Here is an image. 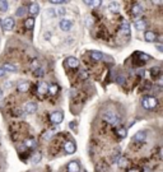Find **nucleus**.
Here are the masks:
<instances>
[{
  "label": "nucleus",
  "instance_id": "c756f323",
  "mask_svg": "<svg viewBox=\"0 0 163 172\" xmlns=\"http://www.w3.org/2000/svg\"><path fill=\"white\" fill-rule=\"evenodd\" d=\"M68 1H60V0H52V1H50V4L52 5H63V4H66Z\"/></svg>",
  "mask_w": 163,
  "mask_h": 172
},
{
  "label": "nucleus",
  "instance_id": "72a5a7b5",
  "mask_svg": "<svg viewBox=\"0 0 163 172\" xmlns=\"http://www.w3.org/2000/svg\"><path fill=\"white\" fill-rule=\"evenodd\" d=\"M116 8H117V4H116V3H111V4H110V10L116 12V10H117Z\"/></svg>",
  "mask_w": 163,
  "mask_h": 172
},
{
  "label": "nucleus",
  "instance_id": "6e6552de",
  "mask_svg": "<svg viewBox=\"0 0 163 172\" xmlns=\"http://www.w3.org/2000/svg\"><path fill=\"white\" fill-rule=\"evenodd\" d=\"M66 170H68V172H79L80 167H79V163L76 161H72V162L68 163Z\"/></svg>",
  "mask_w": 163,
  "mask_h": 172
},
{
  "label": "nucleus",
  "instance_id": "7c9ffc66",
  "mask_svg": "<svg viewBox=\"0 0 163 172\" xmlns=\"http://www.w3.org/2000/svg\"><path fill=\"white\" fill-rule=\"evenodd\" d=\"M43 69L42 68H38V69H36V72H34V75L36 77H41V75H43Z\"/></svg>",
  "mask_w": 163,
  "mask_h": 172
},
{
  "label": "nucleus",
  "instance_id": "5701e85b",
  "mask_svg": "<svg viewBox=\"0 0 163 172\" xmlns=\"http://www.w3.org/2000/svg\"><path fill=\"white\" fill-rule=\"evenodd\" d=\"M116 133H117V135L120 136V138H125V136L127 135L126 127H118V129L116 130Z\"/></svg>",
  "mask_w": 163,
  "mask_h": 172
},
{
  "label": "nucleus",
  "instance_id": "bb28decb",
  "mask_svg": "<svg viewBox=\"0 0 163 172\" xmlns=\"http://www.w3.org/2000/svg\"><path fill=\"white\" fill-rule=\"evenodd\" d=\"M0 10L1 12H7L8 10V1H5V0H0Z\"/></svg>",
  "mask_w": 163,
  "mask_h": 172
},
{
  "label": "nucleus",
  "instance_id": "79ce46f5",
  "mask_svg": "<svg viewBox=\"0 0 163 172\" xmlns=\"http://www.w3.org/2000/svg\"><path fill=\"white\" fill-rule=\"evenodd\" d=\"M1 96H3V92H1V91H0V98H1Z\"/></svg>",
  "mask_w": 163,
  "mask_h": 172
},
{
  "label": "nucleus",
  "instance_id": "f257e3e1",
  "mask_svg": "<svg viewBox=\"0 0 163 172\" xmlns=\"http://www.w3.org/2000/svg\"><path fill=\"white\" fill-rule=\"evenodd\" d=\"M157 103H158V101H157V98L153 96H147L143 98V101H141V105H143V107L145 110H153L157 106Z\"/></svg>",
  "mask_w": 163,
  "mask_h": 172
},
{
  "label": "nucleus",
  "instance_id": "c9c22d12",
  "mask_svg": "<svg viewBox=\"0 0 163 172\" xmlns=\"http://www.w3.org/2000/svg\"><path fill=\"white\" fill-rule=\"evenodd\" d=\"M139 56H140L141 59H150V56L149 55H145V54H138Z\"/></svg>",
  "mask_w": 163,
  "mask_h": 172
},
{
  "label": "nucleus",
  "instance_id": "9b49d317",
  "mask_svg": "<svg viewBox=\"0 0 163 172\" xmlns=\"http://www.w3.org/2000/svg\"><path fill=\"white\" fill-rule=\"evenodd\" d=\"M144 36H145V40H147L148 42H154V41L157 40V33L153 31H145Z\"/></svg>",
  "mask_w": 163,
  "mask_h": 172
},
{
  "label": "nucleus",
  "instance_id": "c85d7f7f",
  "mask_svg": "<svg viewBox=\"0 0 163 172\" xmlns=\"http://www.w3.org/2000/svg\"><path fill=\"white\" fill-rule=\"evenodd\" d=\"M87 5H89V7H98V5H101V1H98V0H94V1H84Z\"/></svg>",
  "mask_w": 163,
  "mask_h": 172
},
{
  "label": "nucleus",
  "instance_id": "1a4fd4ad",
  "mask_svg": "<svg viewBox=\"0 0 163 172\" xmlns=\"http://www.w3.org/2000/svg\"><path fill=\"white\" fill-rule=\"evenodd\" d=\"M59 27H60L63 31H69L70 28H72V20L69 19H61L60 23H59Z\"/></svg>",
  "mask_w": 163,
  "mask_h": 172
},
{
  "label": "nucleus",
  "instance_id": "9d476101",
  "mask_svg": "<svg viewBox=\"0 0 163 172\" xmlns=\"http://www.w3.org/2000/svg\"><path fill=\"white\" fill-rule=\"evenodd\" d=\"M24 111L27 114H33V112L37 111V105L34 102H27L24 106Z\"/></svg>",
  "mask_w": 163,
  "mask_h": 172
},
{
  "label": "nucleus",
  "instance_id": "f704fd0d",
  "mask_svg": "<svg viewBox=\"0 0 163 172\" xmlns=\"http://www.w3.org/2000/svg\"><path fill=\"white\" fill-rule=\"evenodd\" d=\"M65 14V9H57V13H56V16H64Z\"/></svg>",
  "mask_w": 163,
  "mask_h": 172
},
{
  "label": "nucleus",
  "instance_id": "f03ea898",
  "mask_svg": "<svg viewBox=\"0 0 163 172\" xmlns=\"http://www.w3.org/2000/svg\"><path fill=\"white\" fill-rule=\"evenodd\" d=\"M103 119H105L107 123L110 124H112L114 126H117V125H120V123H121V119L117 116L115 112H111V111H108V112H106L105 115H103Z\"/></svg>",
  "mask_w": 163,
  "mask_h": 172
},
{
  "label": "nucleus",
  "instance_id": "4c0bfd02",
  "mask_svg": "<svg viewBox=\"0 0 163 172\" xmlns=\"http://www.w3.org/2000/svg\"><path fill=\"white\" fill-rule=\"evenodd\" d=\"M157 50H158L159 52H162V51H163V47H162V45H157Z\"/></svg>",
  "mask_w": 163,
  "mask_h": 172
},
{
  "label": "nucleus",
  "instance_id": "a211bd4d",
  "mask_svg": "<svg viewBox=\"0 0 163 172\" xmlns=\"http://www.w3.org/2000/svg\"><path fill=\"white\" fill-rule=\"evenodd\" d=\"M127 163H129V161H127L126 157H120V158L117 159V165L120 168H125L127 166Z\"/></svg>",
  "mask_w": 163,
  "mask_h": 172
},
{
  "label": "nucleus",
  "instance_id": "393cba45",
  "mask_svg": "<svg viewBox=\"0 0 163 172\" xmlns=\"http://www.w3.org/2000/svg\"><path fill=\"white\" fill-rule=\"evenodd\" d=\"M26 12H27V8H26V7H19L18 9H17V12H16V16L17 17H23L26 14Z\"/></svg>",
  "mask_w": 163,
  "mask_h": 172
},
{
  "label": "nucleus",
  "instance_id": "dca6fc26",
  "mask_svg": "<svg viewBox=\"0 0 163 172\" xmlns=\"http://www.w3.org/2000/svg\"><path fill=\"white\" fill-rule=\"evenodd\" d=\"M89 55H91V58L93 59L94 61H101V60H103V55L101 54V52H98V51H92Z\"/></svg>",
  "mask_w": 163,
  "mask_h": 172
},
{
  "label": "nucleus",
  "instance_id": "e433bc0d",
  "mask_svg": "<svg viewBox=\"0 0 163 172\" xmlns=\"http://www.w3.org/2000/svg\"><path fill=\"white\" fill-rule=\"evenodd\" d=\"M88 77V74L85 73V72H83V73H80V78H83V79H85Z\"/></svg>",
  "mask_w": 163,
  "mask_h": 172
},
{
  "label": "nucleus",
  "instance_id": "412c9836",
  "mask_svg": "<svg viewBox=\"0 0 163 172\" xmlns=\"http://www.w3.org/2000/svg\"><path fill=\"white\" fill-rule=\"evenodd\" d=\"M1 69L4 70V72H5V70H8V72H13V73H14V72H17V68L14 66L13 64H9V63H5L4 65H3Z\"/></svg>",
  "mask_w": 163,
  "mask_h": 172
},
{
  "label": "nucleus",
  "instance_id": "f3484780",
  "mask_svg": "<svg viewBox=\"0 0 163 172\" xmlns=\"http://www.w3.org/2000/svg\"><path fill=\"white\" fill-rule=\"evenodd\" d=\"M135 27H136V29H139V31H143V29H145V27H147V23H145L144 19H138L135 22Z\"/></svg>",
  "mask_w": 163,
  "mask_h": 172
},
{
  "label": "nucleus",
  "instance_id": "6ab92c4d",
  "mask_svg": "<svg viewBox=\"0 0 163 172\" xmlns=\"http://www.w3.org/2000/svg\"><path fill=\"white\" fill-rule=\"evenodd\" d=\"M33 26H34V18L29 17L28 19H26V22H24L26 29H32V28H33Z\"/></svg>",
  "mask_w": 163,
  "mask_h": 172
},
{
  "label": "nucleus",
  "instance_id": "4468645a",
  "mask_svg": "<svg viewBox=\"0 0 163 172\" xmlns=\"http://www.w3.org/2000/svg\"><path fill=\"white\" fill-rule=\"evenodd\" d=\"M145 136H147V134H145V131H138L136 134L133 136V140L134 142H144L145 140Z\"/></svg>",
  "mask_w": 163,
  "mask_h": 172
},
{
  "label": "nucleus",
  "instance_id": "423d86ee",
  "mask_svg": "<svg viewBox=\"0 0 163 172\" xmlns=\"http://www.w3.org/2000/svg\"><path fill=\"white\" fill-rule=\"evenodd\" d=\"M64 148H65V152H66L68 154H73L76 150V145H75V143H74L73 140L66 142L65 145H64Z\"/></svg>",
  "mask_w": 163,
  "mask_h": 172
},
{
  "label": "nucleus",
  "instance_id": "f8f14e48",
  "mask_svg": "<svg viewBox=\"0 0 163 172\" xmlns=\"http://www.w3.org/2000/svg\"><path fill=\"white\" fill-rule=\"evenodd\" d=\"M66 64L69 68H72V69H75V68L79 66V60L76 58H68L66 60Z\"/></svg>",
  "mask_w": 163,
  "mask_h": 172
},
{
  "label": "nucleus",
  "instance_id": "cd10ccee",
  "mask_svg": "<svg viewBox=\"0 0 163 172\" xmlns=\"http://www.w3.org/2000/svg\"><path fill=\"white\" fill-rule=\"evenodd\" d=\"M150 74H152V77H158L159 74H161V69H159L158 66L152 68V69H150Z\"/></svg>",
  "mask_w": 163,
  "mask_h": 172
},
{
  "label": "nucleus",
  "instance_id": "2eb2a0df",
  "mask_svg": "<svg viewBox=\"0 0 163 172\" xmlns=\"http://www.w3.org/2000/svg\"><path fill=\"white\" fill-rule=\"evenodd\" d=\"M121 31H122V35H125V36H129V35H130V24H129L127 20H122Z\"/></svg>",
  "mask_w": 163,
  "mask_h": 172
},
{
  "label": "nucleus",
  "instance_id": "ea45409f",
  "mask_svg": "<svg viewBox=\"0 0 163 172\" xmlns=\"http://www.w3.org/2000/svg\"><path fill=\"white\" fill-rule=\"evenodd\" d=\"M127 172H139V170L138 168H131V170H129Z\"/></svg>",
  "mask_w": 163,
  "mask_h": 172
},
{
  "label": "nucleus",
  "instance_id": "2f4dec72",
  "mask_svg": "<svg viewBox=\"0 0 163 172\" xmlns=\"http://www.w3.org/2000/svg\"><path fill=\"white\" fill-rule=\"evenodd\" d=\"M54 135V131H47L45 135H43V139H45V140H47V139L49 138H51V136Z\"/></svg>",
  "mask_w": 163,
  "mask_h": 172
},
{
  "label": "nucleus",
  "instance_id": "58836bf2",
  "mask_svg": "<svg viewBox=\"0 0 163 172\" xmlns=\"http://www.w3.org/2000/svg\"><path fill=\"white\" fill-rule=\"evenodd\" d=\"M4 75H5V72L1 69V68H0V77H4Z\"/></svg>",
  "mask_w": 163,
  "mask_h": 172
},
{
  "label": "nucleus",
  "instance_id": "20e7f679",
  "mask_svg": "<svg viewBox=\"0 0 163 172\" xmlns=\"http://www.w3.org/2000/svg\"><path fill=\"white\" fill-rule=\"evenodd\" d=\"M14 24H16V22H14V19L11 17H8V18H5L3 20V27H4V29H7V31L13 29Z\"/></svg>",
  "mask_w": 163,
  "mask_h": 172
},
{
  "label": "nucleus",
  "instance_id": "0eeeda50",
  "mask_svg": "<svg viewBox=\"0 0 163 172\" xmlns=\"http://www.w3.org/2000/svg\"><path fill=\"white\" fill-rule=\"evenodd\" d=\"M27 10H28V13L32 16V18H33L34 16H37V14L40 13V5H38L37 3H32Z\"/></svg>",
  "mask_w": 163,
  "mask_h": 172
},
{
  "label": "nucleus",
  "instance_id": "a878e982",
  "mask_svg": "<svg viewBox=\"0 0 163 172\" xmlns=\"http://www.w3.org/2000/svg\"><path fill=\"white\" fill-rule=\"evenodd\" d=\"M57 91H59V87L56 84H52V85H50L49 87V89H47V92H50V93L54 96V94L57 93Z\"/></svg>",
  "mask_w": 163,
  "mask_h": 172
},
{
  "label": "nucleus",
  "instance_id": "a19ab883",
  "mask_svg": "<svg viewBox=\"0 0 163 172\" xmlns=\"http://www.w3.org/2000/svg\"><path fill=\"white\" fill-rule=\"evenodd\" d=\"M69 126H70V127H73V129H74V127H75V123H70V124H69Z\"/></svg>",
  "mask_w": 163,
  "mask_h": 172
},
{
  "label": "nucleus",
  "instance_id": "aec40b11",
  "mask_svg": "<svg viewBox=\"0 0 163 172\" xmlns=\"http://www.w3.org/2000/svg\"><path fill=\"white\" fill-rule=\"evenodd\" d=\"M29 89V83L28 82H20L18 84V91L20 92H27Z\"/></svg>",
  "mask_w": 163,
  "mask_h": 172
},
{
  "label": "nucleus",
  "instance_id": "b1692460",
  "mask_svg": "<svg viewBox=\"0 0 163 172\" xmlns=\"http://www.w3.org/2000/svg\"><path fill=\"white\" fill-rule=\"evenodd\" d=\"M24 145L27 148H33L34 145H36V140H34L33 138H31V139H26L24 140Z\"/></svg>",
  "mask_w": 163,
  "mask_h": 172
},
{
  "label": "nucleus",
  "instance_id": "39448f33",
  "mask_svg": "<svg viewBox=\"0 0 163 172\" xmlns=\"http://www.w3.org/2000/svg\"><path fill=\"white\" fill-rule=\"evenodd\" d=\"M143 12H144V9H143V7H141L139 3H135L134 5H133V8H131V14L134 17H139V16H141L143 14Z\"/></svg>",
  "mask_w": 163,
  "mask_h": 172
},
{
  "label": "nucleus",
  "instance_id": "ddd939ff",
  "mask_svg": "<svg viewBox=\"0 0 163 172\" xmlns=\"http://www.w3.org/2000/svg\"><path fill=\"white\" fill-rule=\"evenodd\" d=\"M47 89H49V85H47L45 82H40V83H38V85H37L38 94H45V93H47Z\"/></svg>",
  "mask_w": 163,
  "mask_h": 172
},
{
  "label": "nucleus",
  "instance_id": "4be33fe9",
  "mask_svg": "<svg viewBox=\"0 0 163 172\" xmlns=\"http://www.w3.org/2000/svg\"><path fill=\"white\" fill-rule=\"evenodd\" d=\"M41 158H42V156H41V153L40 152H36L33 154V157L31 158V162H32V165H37L38 162H41Z\"/></svg>",
  "mask_w": 163,
  "mask_h": 172
},
{
  "label": "nucleus",
  "instance_id": "473e14b6",
  "mask_svg": "<svg viewBox=\"0 0 163 172\" xmlns=\"http://www.w3.org/2000/svg\"><path fill=\"white\" fill-rule=\"evenodd\" d=\"M47 16L52 17V18H54V17H56V13H55V10H54V9H49V10H47Z\"/></svg>",
  "mask_w": 163,
  "mask_h": 172
},
{
  "label": "nucleus",
  "instance_id": "7ed1b4c3",
  "mask_svg": "<svg viewBox=\"0 0 163 172\" xmlns=\"http://www.w3.org/2000/svg\"><path fill=\"white\" fill-rule=\"evenodd\" d=\"M63 119H64L63 111H55L50 115V121H51L52 124H60L61 121H63Z\"/></svg>",
  "mask_w": 163,
  "mask_h": 172
}]
</instances>
